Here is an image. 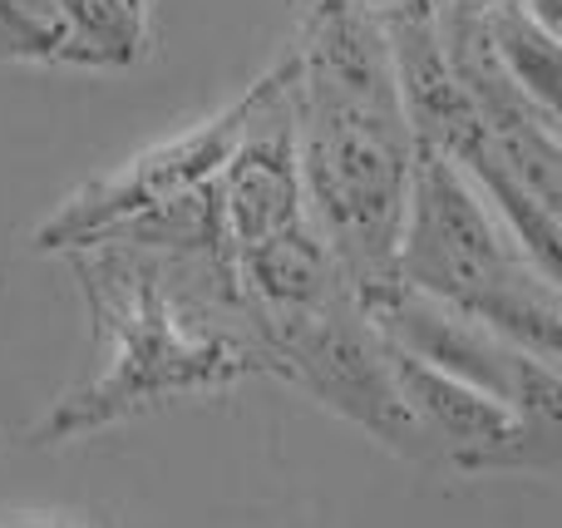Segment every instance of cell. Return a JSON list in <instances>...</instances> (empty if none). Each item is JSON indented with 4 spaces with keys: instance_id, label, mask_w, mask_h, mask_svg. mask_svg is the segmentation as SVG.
<instances>
[{
    "instance_id": "1",
    "label": "cell",
    "mask_w": 562,
    "mask_h": 528,
    "mask_svg": "<svg viewBox=\"0 0 562 528\" xmlns=\"http://www.w3.org/2000/svg\"><path fill=\"white\" fill-rule=\"evenodd\" d=\"M281 69L306 223L356 292L390 282L415 138L375 0H301Z\"/></svg>"
},
{
    "instance_id": "2",
    "label": "cell",
    "mask_w": 562,
    "mask_h": 528,
    "mask_svg": "<svg viewBox=\"0 0 562 528\" xmlns=\"http://www.w3.org/2000/svg\"><path fill=\"white\" fill-rule=\"evenodd\" d=\"M69 257L89 302L99 371L59 395L55 411L25 430V445H65L178 395L272 375L227 257L134 243H89Z\"/></svg>"
},
{
    "instance_id": "3",
    "label": "cell",
    "mask_w": 562,
    "mask_h": 528,
    "mask_svg": "<svg viewBox=\"0 0 562 528\" xmlns=\"http://www.w3.org/2000/svg\"><path fill=\"white\" fill-rule=\"evenodd\" d=\"M395 282L494 326L538 361L562 356V282L543 277L488 198L435 154H415Z\"/></svg>"
},
{
    "instance_id": "4",
    "label": "cell",
    "mask_w": 562,
    "mask_h": 528,
    "mask_svg": "<svg viewBox=\"0 0 562 528\" xmlns=\"http://www.w3.org/2000/svg\"><path fill=\"white\" fill-rule=\"evenodd\" d=\"M247 322H252L257 341H262L267 361H272V375L301 385L326 411L346 415L350 425L375 435L385 450L429 464L425 435L415 430L395 381H390L385 341L366 322L360 296L350 287L316 306L267 312V316H247Z\"/></svg>"
},
{
    "instance_id": "5",
    "label": "cell",
    "mask_w": 562,
    "mask_h": 528,
    "mask_svg": "<svg viewBox=\"0 0 562 528\" xmlns=\"http://www.w3.org/2000/svg\"><path fill=\"white\" fill-rule=\"evenodd\" d=\"M360 296L366 322L385 336L395 351L415 356L419 366L449 375V381L469 385V391L488 395V401L508 405L514 415L548 430H562V381L558 366L538 361L518 341L498 336L494 326L474 322V316L454 312V306L435 302V296L415 292L405 282H375Z\"/></svg>"
},
{
    "instance_id": "6",
    "label": "cell",
    "mask_w": 562,
    "mask_h": 528,
    "mask_svg": "<svg viewBox=\"0 0 562 528\" xmlns=\"http://www.w3.org/2000/svg\"><path fill=\"white\" fill-rule=\"evenodd\" d=\"M252 104H257V85L247 89L243 99H233L223 114L203 119V124H193V128H183V134L164 138V144L144 148V154L124 158V164L109 168V173L79 183L75 193L35 227L30 247H35V252H79V247L109 237L114 227H124V223H134V217L154 213V207L173 203V198L193 193V188L213 183V178L223 173L227 154L237 148V138H243L247 119H252Z\"/></svg>"
},
{
    "instance_id": "7",
    "label": "cell",
    "mask_w": 562,
    "mask_h": 528,
    "mask_svg": "<svg viewBox=\"0 0 562 528\" xmlns=\"http://www.w3.org/2000/svg\"><path fill=\"white\" fill-rule=\"evenodd\" d=\"M435 25L445 59L454 69L459 89H464L469 109L484 124V138L504 173L528 193L543 213L562 217V138H558V114L538 109L524 89L508 79L498 55L488 49L484 35V10L459 5V0H435Z\"/></svg>"
},
{
    "instance_id": "8",
    "label": "cell",
    "mask_w": 562,
    "mask_h": 528,
    "mask_svg": "<svg viewBox=\"0 0 562 528\" xmlns=\"http://www.w3.org/2000/svg\"><path fill=\"white\" fill-rule=\"evenodd\" d=\"M385 341V336H380ZM385 366L395 381L400 401H405L415 430L425 435L429 464L445 470H464V474H484V470H533V474H553L562 460V430L533 425L524 415H514L508 405L488 401V395L469 391V385L449 381V375L419 366L415 356L395 351L385 341Z\"/></svg>"
},
{
    "instance_id": "9",
    "label": "cell",
    "mask_w": 562,
    "mask_h": 528,
    "mask_svg": "<svg viewBox=\"0 0 562 528\" xmlns=\"http://www.w3.org/2000/svg\"><path fill=\"white\" fill-rule=\"evenodd\" d=\"M55 59L75 69H134L154 45V0H55Z\"/></svg>"
},
{
    "instance_id": "10",
    "label": "cell",
    "mask_w": 562,
    "mask_h": 528,
    "mask_svg": "<svg viewBox=\"0 0 562 528\" xmlns=\"http://www.w3.org/2000/svg\"><path fill=\"white\" fill-rule=\"evenodd\" d=\"M484 35H488V49L498 55V65L508 69V79H514L538 109L558 114V99H562V45H558V35H548L543 25H533L518 5L484 10Z\"/></svg>"
},
{
    "instance_id": "11",
    "label": "cell",
    "mask_w": 562,
    "mask_h": 528,
    "mask_svg": "<svg viewBox=\"0 0 562 528\" xmlns=\"http://www.w3.org/2000/svg\"><path fill=\"white\" fill-rule=\"evenodd\" d=\"M55 30L49 20L30 15L25 0H0V65H49Z\"/></svg>"
},
{
    "instance_id": "12",
    "label": "cell",
    "mask_w": 562,
    "mask_h": 528,
    "mask_svg": "<svg viewBox=\"0 0 562 528\" xmlns=\"http://www.w3.org/2000/svg\"><path fill=\"white\" fill-rule=\"evenodd\" d=\"M518 10H524L533 25H543L548 35H558L562 30V0H518Z\"/></svg>"
},
{
    "instance_id": "13",
    "label": "cell",
    "mask_w": 562,
    "mask_h": 528,
    "mask_svg": "<svg viewBox=\"0 0 562 528\" xmlns=\"http://www.w3.org/2000/svg\"><path fill=\"white\" fill-rule=\"evenodd\" d=\"M0 528H89V524H75V519H5Z\"/></svg>"
},
{
    "instance_id": "14",
    "label": "cell",
    "mask_w": 562,
    "mask_h": 528,
    "mask_svg": "<svg viewBox=\"0 0 562 528\" xmlns=\"http://www.w3.org/2000/svg\"><path fill=\"white\" fill-rule=\"evenodd\" d=\"M459 5H474V10H494V5H518V0H459Z\"/></svg>"
}]
</instances>
